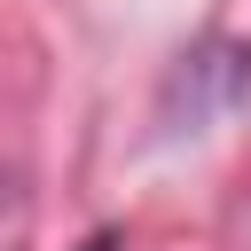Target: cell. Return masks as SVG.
Masks as SVG:
<instances>
[{
	"label": "cell",
	"instance_id": "6da1fadb",
	"mask_svg": "<svg viewBox=\"0 0 251 251\" xmlns=\"http://www.w3.org/2000/svg\"><path fill=\"white\" fill-rule=\"evenodd\" d=\"M78 251H118V235H86V243H78Z\"/></svg>",
	"mask_w": 251,
	"mask_h": 251
}]
</instances>
